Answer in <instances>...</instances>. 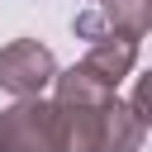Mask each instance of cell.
<instances>
[{
    "label": "cell",
    "mask_w": 152,
    "mask_h": 152,
    "mask_svg": "<svg viewBox=\"0 0 152 152\" xmlns=\"http://www.w3.org/2000/svg\"><path fill=\"white\" fill-rule=\"evenodd\" d=\"M71 28L86 43H138L152 33V0H95L76 14Z\"/></svg>",
    "instance_id": "7a4b0ae2"
},
{
    "label": "cell",
    "mask_w": 152,
    "mask_h": 152,
    "mask_svg": "<svg viewBox=\"0 0 152 152\" xmlns=\"http://www.w3.org/2000/svg\"><path fill=\"white\" fill-rule=\"evenodd\" d=\"M86 5H95V0H86Z\"/></svg>",
    "instance_id": "52a82bcc"
},
{
    "label": "cell",
    "mask_w": 152,
    "mask_h": 152,
    "mask_svg": "<svg viewBox=\"0 0 152 152\" xmlns=\"http://www.w3.org/2000/svg\"><path fill=\"white\" fill-rule=\"evenodd\" d=\"M142 124H138V114L128 109V100H109L104 104V119H100V152H138L142 147Z\"/></svg>",
    "instance_id": "5b68a950"
},
{
    "label": "cell",
    "mask_w": 152,
    "mask_h": 152,
    "mask_svg": "<svg viewBox=\"0 0 152 152\" xmlns=\"http://www.w3.org/2000/svg\"><path fill=\"white\" fill-rule=\"evenodd\" d=\"M0 152H62V114L52 100H14L0 109Z\"/></svg>",
    "instance_id": "6da1fadb"
},
{
    "label": "cell",
    "mask_w": 152,
    "mask_h": 152,
    "mask_svg": "<svg viewBox=\"0 0 152 152\" xmlns=\"http://www.w3.org/2000/svg\"><path fill=\"white\" fill-rule=\"evenodd\" d=\"M90 81H100L104 90H119V81L138 66V43H90V52L76 62Z\"/></svg>",
    "instance_id": "277c9868"
},
{
    "label": "cell",
    "mask_w": 152,
    "mask_h": 152,
    "mask_svg": "<svg viewBox=\"0 0 152 152\" xmlns=\"http://www.w3.org/2000/svg\"><path fill=\"white\" fill-rule=\"evenodd\" d=\"M52 81H57V57L38 38H14L0 48V90H10L14 100L43 95Z\"/></svg>",
    "instance_id": "3957f363"
},
{
    "label": "cell",
    "mask_w": 152,
    "mask_h": 152,
    "mask_svg": "<svg viewBox=\"0 0 152 152\" xmlns=\"http://www.w3.org/2000/svg\"><path fill=\"white\" fill-rule=\"evenodd\" d=\"M128 109L138 114V124L142 128H152V66L133 81V95H128Z\"/></svg>",
    "instance_id": "8992f818"
}]
</instances>
